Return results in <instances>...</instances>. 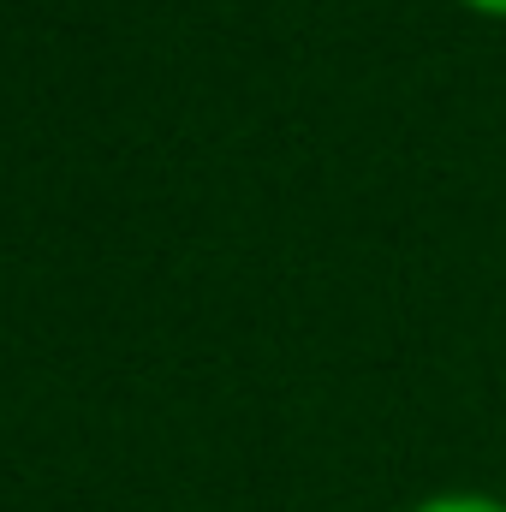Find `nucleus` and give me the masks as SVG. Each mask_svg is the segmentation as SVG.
Returning a JSON list of instances; mask_svg holds the SVG:
<instances>
[{
  "label": "nucleus",
  "instance_id": "obj_2",
  "mask_svg": "<svg viewBox=\"0 0 506 512\" xmlns=\"http://www.w3.org/2000/svg\"><path fill=\"white\" fill-rule=\"evenodd\" d=\"M465 6H477V12H489V18H506V0H465Z\"/></svg>",
  "mask_w": 506,
  "mask_h": 512
},
{
  "label": "nucleus",
  "instance_id": "obj_1",
  "mask_svg": "<svg viewBox=\"0 0 506 512\" xmlns=\"http://www.w3.org/2000/svg\"><path fill=\"white\" fill-rule=\"evenodd\" d=\"M411 512H506V501H489V495H435V501H423Z\"/></svg>",
  "mask_w": 506,
  "mask_h": 512
}]
</instances>
